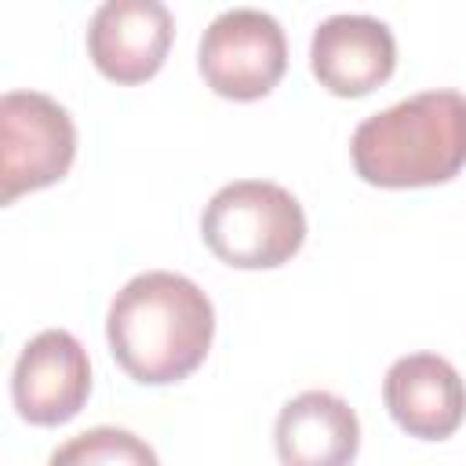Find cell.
Masks as SVG:
<instances>
[{"label": "cell", "instance_id": "cell-11", "mask_svg": "<svg viewBox=\"0 0 466 466\" xmlns=\"http://www.w3.org/2000/svg\"><path fill=\"white\" fill-rule=\"evenodd\" d=\"M51 462H157L153 448L142 444L135 433L127 430H113V426H98L87 430L80 437H73L66 448H58L51 455Z\"/></svg>", "mask_w": 466, "mask_h": 466}, {"label": "cell", "instance_id": "cell-1", "mask_svg": "<svg viewBox=\"0 0 466 466\" xmlns=\"http://www.w3.org/2000/svg\"><path fill=\"white\" fill-rule=\"evenodd\" d=\"M215 335L211 299L182 273L153 269L127 280L106 317L113 360L142 386L193 375Z\"/></svg>", "mask_w": 466, "mask_h": 466}, {"label": "cell", "instance_id": "cell-6", "mask_svg": "<svg viewBox=\"0 0 466 466\" xmlns=\"http://www.w3.org/2000/svg\"><path fill=\"white\" fill-rule=\"evenodd\" d=\"M87 393L91 360L69 331L51 328L25 342L11 371V400L25 422L62 426L87 404Z\"/></svg>", "mask_w": 466, "mask_h": 466}, {"label": "cell", "instance_id": "cell-4", "mask_svg": "<svg viewBox=\"0 0 466 466\" xmlns=\"http://www.w3.org/2000/svg\"><path fill=\"white\" fill-rule=\"evenodd\" d=\"M76 157L69 113L40 91H7L0 98V200L55 186Z\"/></svg>", "mask_w": 466, "mask_h": 466}, {"label": "cell", "instance_id": "cell-10", "mask_svg": "<svg viewBox=\"0 0 466 466\" xmlns=\"http://www.w3.org/2000/svg\"><path fill=\"white\" fill-rule=\"evenodd\" d=\"M357 448L360 422L353 408L328 390H306L277 415V455L288 466H342Z\"/></svg>", "mask_w": 466, "mask_h": 466}, {"label": "cell", "instance_id": "cell-8", "mask_svg": "<svg viewBox=\"0 0 466 466\" xmlns=\"http://www.w3.org/2000/svg\"><path fill=\"white\" fill-rule=\"evenodd\" d=\"M397 66V40L368 15H331L313 29L309 69L339 98H360L386 84Z\"/></svg>", "mask_w": 466, "mask_h": 466}, {"label": "cell", "instance_id": "cell-9", "mask_svg": "<svg viewBox=\"0 0 466 466\" xmlns=\"http://www.w3.org/2000/svg\"><path fill=\"white\" fill-rule=\"evenodd\" d=\"M382 400L393 422L419 441H444L466 419V382L437 353H408L390 364Z\"/></svg>", "mask_w": 466, "mask_h": 466}, {"label": "cell", "instance_id": "cell-3", "mask_svg": "<svg viewBox=\"0 0 466 466\" xmlns=\"http://www.w3.org/2000/svg\"><path fill=\"white\" fill-rule=\"evenodd\" d=\"M200 237L211 255L233 269H273L302 248L306 215L284 186L244 178L222 186L208 200Z\"/></svg>", "mask_w": 466, "mask_h": 466}, {"label": "cell", "instance_id": "cell-7", "mask_svg": "<svg viewBox=\"0 0 466 466\" xmlns=\"http://www.w3.org/2000/svg\"><path fill=\"white\" fill-rule=\"evenodd\" d=\"M175 40L164 0H106L87 25V55L113 84H142L160 73Z\"/></svg>", "mask_w": 466, "mask_h": 466}, {"label": "cell", "instance_id": "cell-5", "mask_svg": "<svg viewBox=\"0 0 466 466\" xmlns=\"http://www.w3.org/2000/svg\"><path fill=\"white\" fill-rule=\"evenodd\" d=\"M204 84L233 102H255L269 95L288 66V40L273 15L255 7L222 11L200 40L197 55Z\"/></svg>", "mask_w": 466, "mask_h": 466}, {"label": "cell", "instance_id": "cell-2", "mask_svg": "<svg viewBox=\"0 0 466 466\" xmlns=\"http://www.w3.org/2000/svg\"><path fill=\"white\" fill-rule=\"evenodd\" d=\"M353 167L382 189H415L466 167V95L422 91L368 116L350 142Z\"/></svg>", "mask_w": 466, "mask_h": 466}]
</instances>
